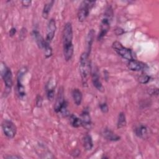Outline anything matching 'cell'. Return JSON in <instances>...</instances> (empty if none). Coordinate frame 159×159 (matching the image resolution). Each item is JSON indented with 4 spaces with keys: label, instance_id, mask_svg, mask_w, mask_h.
Segmentation results:
<instances>
[{
    "label": "cell",
    "instance_id": "cell-20",
    "mask_svg": "<svg viewBox=\"0 0 159 159\" xmlns=\"http://www.w3.org/2000/svg\"><path fill=\"white\" fill-rule=\"evenodd\" d=\"M83 147L87 151L91 150L93 147L92 137L89 134H86L83 137Z\"/></svg>",
    "mask_w": 159,
    "mask_h": 159
},
{
    "label": "cell",
    "instance_id": "cell-3",
    "mask_svg": "<svg viewBox=\"0 0 159 159\" xmlns=\"http://www.w3.org/2000/svg\"><path fill=\"white\" fill-rule=\"evenodd\" d=\"M112 15H113V11H112V7L111 6L107 7L104 13V17L102 18V21L101 22L100 31L99 32V34L97 37L98 40H102L108 32L110 29V24L112 20Z\"/></svg>",
    "mask_w": 159,
    "mask_h": 159
},
{
    "label": "cell",
    "instance_id": "cell-27",
    "mask_svg": "<svg viewBox=\"0 0 159 159\" xmlns=\"http://www.w3.org/2000/svg\"><path fill=\"white\" fill-rule=\"evenodd\" d=\"M42 102H43L42 97L40 94H38L36 97V100H35L36 106L38 107H41L42 106Z\"/></svg>",
    "mask_w": 159,
    "mask_h": 159
},
{
    "label": "cell",
    "instance_id": "cell-11",
    "mask_svg": "<svg viewBox=\"0 0 159 159\" xmlns=\"http://www.w3.org/2000/svg\"><path fill=\"white\" fill-rule=\"evenodd\" d=\"M81 126L87 130H90L91 128V118L88 108L84 109L81 114Z\"/></svg>",
    "mask_w": 159,
    "mask_h": 159
},
{
    "label": "cell",
    "instance_id": "cell-30",
    "mask_svg": "<svg viewBox=\"0 0 159 159\" xmlns=\"http://www.w3.org/2000/svg\"><path fill=\"white\" fill-rule=\"evenodd\" d=\"M16 32H17L16 29L15 27H12V28L9 30V36H10V37H13V36L16 34Z\"/></svg>",
    "mask_w": 159,
    "mask_h": 159
},
{
    "label": "cell",
    "instance_id": "cell-29",
    "mask_svg": "<svg viewBox=\"0 0 159 159\" xmlns=\"http://www.w3.org/2000/svg\"><path fill=\"white\" fill-rule=\"evenodd\" d=\"M6 159H18V158H22L19 155H7L4 157Z\"/></svg>",
    "mask_w": 159,
    "mask_h": 159
},
{
    "label": "cell",
    "instance_id": "cell-5",
    "mask_svg": "<svg viewBox=\"0 0 159 159\" xmlns=\"http://www.w3.org/2000/svg\"><path fill=\"white\" fill-rule=\"evenodd\" d=\"M1 75L4 81L6 89L11 91L13 84L12 73L11 69L4 62H1Z\"/></svg>",
    "mask_w": 159,
    "mask_h": 159
},
{
    "label": "cell",
    "instance_id": "cell-10",
    "mask_svg": "<svg viewBox=\"0 0 159 159\" xmlns=\"http://www.w3.org/2000/svg\"><path fill=\"white\" fill-rule=\"evenodd\" d=\"M127 66L129 70L134 71H145L148 69V66L146 63L134 59L129 61Z\"/></svg>",
    "mask_w": 159,
    "mask_h": 159
},
{
    "label": "cell",
    "instance_id": "cell-22",
    "mask_svg": "<svg viewBox=\"0 0 159 159\" xmlns=\"http://www.w3.org/2000/svg\"><path fill=\"white\" fill-rule=\"evenodd\" d=\"M127 123L125 115L123 112H120L118 115L117 122V127L118 129L123 128L125 126Z\"/></svg>",
    "mask_w": 159,
    "mask_h": 159
},
{
    "label": "cell",
    "instance_id": "cell-25",
    "mask_svg": "<svg viewBox=\"0 0 159 159\" xmlns=\"http://www.w3.org/2000/svg\"><path fill=\"white\" fill-rule=\"evenodd\" d=\"M150 79V76L147 75H142L139 76V81L141 84H147L149 82Z\"/></svg>",
    "mask_w": 159,
    "mask_h": 159
},
{
    "label": "cell",
    "instance_id": "cell-6",
    "mask_svg": "<svg viewBox=\"0 0 159 159\" xmlns=\"http://www.w3.org/2000/svg\"><path fill=\"white\" fill-rule=\"evenodd\" d=\"M112 48L116 52V53L123 58L127 60L128 61L133 60V55L132 51L125 47H124L122 44L117 41H115L112 45Z\"/></svg>",
    "mask_w": 159,
    "mask_h": 159
},
{
    "label": "cell",
    "instance_id": "cell-12",
    "mask_svg": "<svg viewBox=\"0 0 159 159\" xmlns=\"http://www.w3.org/2000/svg\"><path fill=\"white\" fill-rule=\"evenodd\" d=\"M91 80L93 86L100 92H104V88L100 80L99 74L97 70H94L91 74Z\"/></svg>",
    "mask_w": 159,
    "mask_h": 159
},
{
    "label": "cell",
    "instance_id": "cell-26",
    "mask_svg": "<svg viewBox=\"0 0 159 159\" xmlns=\"http://www.w3.org/2000/svg\"><path fill=\"white\" fill-rule=\"evenodd\" d=\"M99 108L101 111L102 113H107L109 111V108H108V106L106 102H102L99 104Z\"/></svg>",
    "mask_w": 159,
    "mask_h": 159
},
{
    "label": "cell",
    "instance_id": "cell-23",
    "mask_svg": "<svg viewBox=\"0 0 159 159\" xmlns=\"http://www.w3.org/2000/svg\"><path fill=\"white\" fill-rule=\"evenodd\" d=\"M70 121L71 125L75 128H78L81 126V119L78 117L76 116L74 114H71L70 116Z\"/></svg>",
    "mask_w": 159,
    "mask_h": 159
},
{
    "label": "cell",
    "instance_id": "cell-24",
    "mask_svg": "<svg viewBox=\"0 0 159 159\" xmlns=\"http://www.w3.org/2000/svg\"><path fill=\"white\" fill-rule=\"evenodd\" d=\"M42 49L43 50L44 55L46 58H48L52 55V48L51 46L50 45V43H48L46 41Z\"/></svg>",
    "mask_w": 159,
    "mask_h": 159
},
{
    "label": "cell",
    "instance_id": "cell-9",
    "mask_svg": "<svg viewBox=\"0 0 159 159\" xmlns=\"http://www.w3.org/2000/svg\"><path fill=\"white\" fill-rule=\"evenodd\" d=\"M57 29V26H56V22L54 19H50L47 24V34H46V38L45 40L50 43L52 40H53L55 31Z\"/></svg>",
    "mask_w": 159,
    "mask_h": 159
},
{
    "label": "cell",
    "instance_id": "cell-4",
    "mask_svg": "<svg viewBox=\"0 0 159 159\" xmlns=\"http://www.w3.org/2000/svg\"><path fill=\"white\" fill-rule=\"evenodd\" d=\"M95 1H83L80 4L78 11V19L81 22H84L89 15L90 9L94 5Z\"/></svg>",
    "mask_w": 159,
    "mask_h": 159
},
{
    "label": "cell",
    "instance_id": "cell-2",
    "mask_svg": "<svg viewBox=\"0 0 159 159\" xmlns=\"http://www.w3.org/2000/svg\"><path fill=\"white\" fill-rule=\"evenodd\" d=\"M89 56L86 52H84L81 53L80 58V72L82 79L83 84H86L89 75L91 72V65L89 60Z\"/></svg>",
    "mask_w": 159,
    "mask_h": 159
},
{
    "label": "cell",
    "instance_id": "cell-19",
    "mask_svg": "<svg viewBox=\"0 0 159 159\" xmlns=\"http://www.w3.org/2000/svg\"><path fill=\"white\" fill-rule=\"evenodd\" d=\"M72 97L76 106H80L81 104L83 95L81 91L78 88H75L72 91Z\"/></svg>",
    "mask_w": 159,
    "mask_h": 159
},
{
    "label": "cell",
    "instance_id": "cell-17",
    "mask_svg": "<svg viewBox=\"0 0 159 159\" xmlns=\"http://www.w3.org/2000/svg\"><path fill=\"white\" fill-rule=\"evenodd\" d=\"M47 88V97L48 101H52L55 97V84L52 81H49L46 86Z\"/></svg>",
    "mask_w": 159,
    "mask_h": 159
},
{
    "label": "cell",
    "instance_id": "cell-7",
    "mask_svg": "<svg viewBox=\"0 0 159 159\" xmlns=\"http://www.w3.org/2000/svg\"><path fill=\"white\" fill-rule=\"evenodd\" d=\"M27 72V68L26 67L24 66L19 70V71L17 73V93H18L19 98H20L22 99H23L26 95L25 87L22 84V80H23V78H24V75L26 74Z\"/></svg>",
    "mask_w": 159,
    "mask_h": 159
},
{
    "label": "cell",
    "instance_id": "cell-18",
    "mask_svg": "<svg viewBox=\"0 0 159 159\" xmlns=\"http://www.w3.org/2000/svg\"><path fill=\"white\" fill-rule=\"evenodd\" d=\"M32 35L38 45V47L42 49L46 40L43 38V37L41 35V34H40V32L37 30H34L32 32Z\"/></svg>",
    "mask_w": 159,
    "mask_h": 159
},
{
    "label": "cell",
    "instance_id": "cell-16",
    "mask_svg": "<svg viewBox=\"0 0 159 159\" xmlns=\"http://www.w3.org/2000/svg\"><path fill=\"white\" fill-rule=\"evenodd\" d=\"M94 34L95 32L93 29H91L89 30L88 34L86 37V52L88 54H90L91 50V47L94 41Z\"/></svg>",
    "mask_w": 159,
    "mask_h": 159
},
{
    "label": "cell",
    "instance_id": "cell-28",
    "mask_svg": "<svg viewBox=\"0 0 159 159\" xmlns=\"http://www.w3.org/2000/svg\"><path fill=\"white\" fill-rule=\"evenodd\" d=\"M22 5L25 7H29L32 4V1L30 0H23L21 1Z\"/></svg>",
    "mask_w": 159,
    "mask_h": 159
},
{
    "label": "cell",
    "instance_id": "cell-21",
    "mask_svg": "<svg viewBox=\"0 0 159 159\" xmlns=\"http://www.w3.org/2000/svg\"><path fill=\"white\" fill-rule=\"evenodd\" d=\"M54 4V1H50L45 4L43 11H42V17L44 19H47L48 17L49 12L51 11L52 7H53V5Z\"/></svg>",
    "mask_w": 159,
    "mask_h": 159
},
{
    "label": "cell",
    "instance_id": "cell-1",
    "mask_svg": "<svg viewBox=\"0 0 159 159\" xmlns=\"http://www.w3.org/2000/svg\"><path fill=\"white\" fill-rule=\"evenodd\" d=\"M73 28L70 22H66L64 26L63 30V55L66 61H69L71 59L74 48L73 45Z\"/></svg>",
    "mask_w": 159,
    "mask_h": 159
},
{
    "label": "cell",
    "instance_id": "cell-15",
    "mask_svg": "<svg viewBox=\"0 0 159 159\" xmlns=\"http://www.w3.org/2000/svg\"><path fill=\"white\" fill-rule=\"evenodd\" d=\"M134 132L135 135L142 139H146L148 135V129L147 127L142 124H140L137 126L135 129Z\"/></svg>",
    "mask_w": 159,
    "mask_h": 159
},
{
    "label": "cell",
    "instance_id": "cell-8",
    "mask_svg": "<svg viewBox=\"0 0 159 159\" xmlns=\"http://www.w3.org/2000/svg\"><path fill=\"white\" fill-rule=\"evenodd\" d=\"M4 135L9 139H13L16 135L17 128L15 124L9 120H4L1 124Z\"/></svg>",
    "mask_w": 159,
    "mask_h": 159
},
{
    "label": "cell",
    "instance_id": "cell-14",
    "mask_svg": "<svg viewBox=\"0 0 159 159\" xmlns=\"http://www.w3.org/2000/svg\"><path fill=\"white\" fill-rule=\"evenodd\" d=\"M102 134L106 139L109 141L116 142V141H119L120 139V136L115 134L113 131H112L110 129H108V128L104 129L102 132Z\"/></svg>",
    "mask_w": 159,
    "mask_h": 159
},
{
    "label": "cell",
    "instance_id": "cell-13",
    "mask_svg": "<svg viewBox=\"0 0 159 159\" xmlns=\"http://www.w3.org/2000/svg\"><path fill=\"white\" fill-rule=\"evenodd\" d=\"M66 102V101L64 99L63 97V90L62 89H59L58 96L56 99V102L54 107V110L57 113H59L62 106H63L64 103Z\"/></svg>",
    "mask_w": 159,
    "mask_h": 159
}]
</instances>
